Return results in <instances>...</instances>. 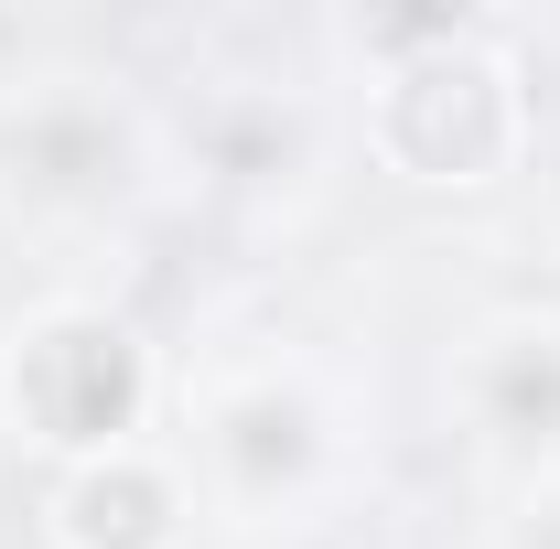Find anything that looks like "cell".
Wrapping results in <instances>:
<instances>
[{
  "label": "cell",
  "mask_w": 560,
  "mask_h": 549,
  "mask_svg": "<svg viewBox=\"0 0 560 549\" xmlns=\"http://www.w3.org/2000/svg\"><path fill=\"white\" fill-rule=\"evenodd\" d=\"M366 55V162L410 195H495L528 173L539 140V86L528 55L495 33L486 11H377L355 22Z\"/></svg>",
  "instance_id": "obj_1"
},
{
  "label": "cell",
  "mask_w": 560,
  "mask_h": 549,
  "mask_svg": "<svg viewBox=\"0 0 560 549\" xmlns=\"http://www.w3.org/2000/svg\"><path fill=\"white\" fill-rule=\"evenodd\" d=\"M151 420H162V355L119 302L55 291L0 324V431L44 475L130 453V442H151Z\"/></svg>",
  "instance_id": "obj_2"
},
{
  "label": "cell",
  "mask_w": 560,
  "mask_h": 549,
  "mask_svg": "<svg viewBox=\"0 0 560 549\" xmlns=\"http://www.w3.org/2000/svg\"><path fill=\"white\" fill-rule=\"evenodd\" d=\"M140 173H151V130H140L108 86H86V75L22 86L11 119H0V195L22 215H44V226L119 215L140 195Z\"/></svg>",
  "instance_id": "obj_3"
},
{
  "label": "cell",
  "mask_w": 560,
  "mask_h": 549,
  "mask_svg": "<svg viewBox=\"0 0 560 549\" xmlns=\"http://www.w3.org/2000/svg\"><path fill=\"white\" fill-rule=\"evenodd\" d=\"M335 475V399L302 366H248L215 377L195 410V495H215L226 517H280Z\"/></svg>",
  "instance_id": "obj_4"
},
{
  "label": "cell",
  "mask_w": 560,
  "mask_h": 549,
  "mask_svg": "<svg viewBox=\"0 0 560 549\" xmlns=\"http://www.w3.org/2000/svg\"><path fill=\"white\" fill-rule=\"evenodd\" d=\"M195 464L162 453V442H130V453H97V464H66L33 495V528L44 549H195Z\"/></svg>",
  "instance_id": "obj_5"
},
{
  "label": "cell",
  "mask_w": 560,
  "mask_h": 549,
  "mask_svg": "<svg viewBox=\"0 0 560 549\" xmlns=\"http://www.w3.org/2000/svg\"><path fill=\"white\" fill-rule=\"evenodd\" d=\"M453 410L506 464H560V313H506L453 355Z\"/></svg>",
  "instance_id": "obj_6"
},
{
  "label": "cell",
  "mask_w": 560,
  "mask_h": 549,
  "mask_svg": "<svg viewBox=\"0 0 560 549\" xmlns=\"http://www.w3.org/2000/svg\"><path fill=\"white\" fill-rule=\"evenodd\" d=\"M22 66H33V22L0 11V86H22Z\"/></svg>",
  "instance_id": "obj_7"
}]
</instances>
